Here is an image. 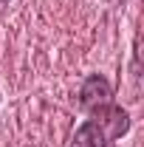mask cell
<instances>
[{
  "label": "cell",
  "instance_id": "obj_1",
  "mask_svg": "<svg viewBox=\"0 0 144 147\" xmlns=\"http://www.w3.org/2000/svg\"><path fill=\"white\" fill-rule=\"evenodd\" d=\"M79 105H82V110H88L90 116L99 113L102 108H108V105H113V88H110V82L102 74H93V76L85 79V85L79 91Z\"/></svg>",
  "mask_w": 144,
  "mask_h": 147
},
{
  "label": "cell",
  "instance_id": "obj_2",
  "mask_svg": "<svg viewBox=\"0 0 144 147\" xmlns=\"http://www.w3.org/2000/svg\"><path fill=\"white\" fill-rule=\"evenodd\" d=\"M108 144V133L102 130V125L96 119H88L82 127L76 130L71 147H105Z\"/></svg>",
  "mask_w": 144,
  "mask_h": 147
}]
</instances>
